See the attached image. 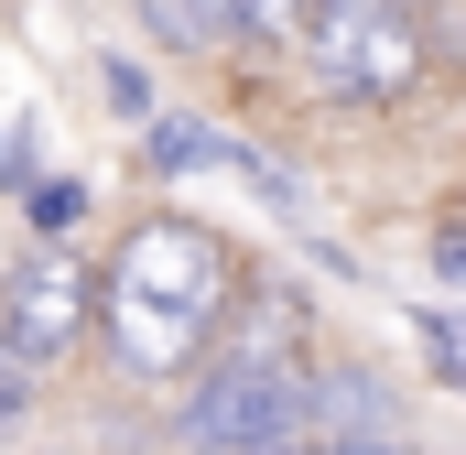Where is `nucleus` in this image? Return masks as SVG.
<instances>
[{
    "mask_svg": "<svg viewBox=\"0 0 466 455\" xmlns=\"http://www.w3.org/2000/svg\"><path fill=\"white\" fill-rule=\"evenodd\" d=\"M218 315H228V249L196 217H141L119 238L109 282L87 293V326H109V347L141 379H185L218 337Z\"/></svg>",
    "mask_w": 466,
    "mask_h": 455,
    "instance_id": "f257e3e1",
    "label": "nucleus"
},
{
    "mask_svg": "<svg viewBox=\"0 0 466 455\" xmlns=\"http://www.w3.org/2000/svg\"><path fill=\"white\" fill-rule=\"evenodd\" d=\"M304 33H315V66L348 98H401L423 76V33L390 0H326V11H304Z\"/></svg>",
    "mask_w": 466,
    "mask_h": 455,
    "instance_id": "f03ea898",
    "label": "nucleus"
},
{
    "mask_svg": "<svg viewBox=\"0 0 466 455\" xmlns=\"http://www.w3.org/2000/svg\"><path fill=\"white\" fill-rule=\"evenodd\" d=\"M87 293H98V271L76 260V249H22L11 260V282H0V347L33 369V358H55V347L87 337Z\"/></svg>",
    "mask_w": 466,
    "mask_h": 455,
    "instance_id": "7ed1b4c3",
    "label": "nucleus"
},
{
    "mask_svg": "<svg viewBox=\"0 0 466 455\" xmlns=\"http://www.w3.org/2000/svg\"><path fill=\"white\" fill-rule=\"evenodd\" d=\"M185 434H196L207 455L293 445V434H304V369H282V379H260V369H207V390H196Z\"/></svg>",
    "mask_w": 466,
    "mask_h": 455,
    "instance_id": "20e7f679",
    "label": "nucleus"
},
{
    "mask_svg": "<svg viewBox=\"0 0 466 455\" xmlns=\"http://www.w3.org/2000/svg\"><path fill=\"white\" fill-rule=\"evenodd\" d=\"M207 369H260V379L304 369V304H293V293H249V304H228L218 337H207Z\"/></svg>",
    "mask_w": 466,
    "mask_h": 455,
    "instance_id": "39448f33",
    "label": "nucleus"
},
{
    "mask_svg": "<svg viewBox=\"0 0 466 455\" xmlns=\"http://www.w3.org/2000/svg\"><path fill=\"white\" fill-rule=\"evenodd\" d=\"M304 423H315V445H390V390L369 369L304 379Z\"/></svg>",
    "mask_w": 466,
    "mask_h": 455,
    "instance_id": "423d86ee",
    "label": "nucleus"
},
{
    "mask_svg": "<svg viewBox=\"0 0 466 455\" xmlns=\"http://www.w3.org/2000/svg\"><path fill=\"white\" fill-rule=\"evenodd\" d=\"M228 22L260 44H304V0H228Z\"/></svg>",
    "mask_w": 466,
    "mask_h": 455,
    "instance_id": "0eeeda50",
    "label": "nucleus"
},
{
    "mask_svg": "<svg viewBox=\"0 0 466 455\" xmlns=\"http://www.w3.org/2000/svg\"><path fill=\"white\" fill-rule=\"evenodd\" d=\"M22 390H33V369H22V358H11V347H0V423H11V412H22Z\"/></svg>",
    "mask_w": 466,
    "mask_h": 455,
    "instance_id": "6e6552de",
    "label": "nucleus"
},
{
    "mask_svg": "<svg viewBox=\"0 0 466 455\" xmlns=\"http://www.w3.org/2000/svg\"><path fill=\"white\" fill-rule=\"evenodd\" d=\"M304 455H401V445H304Z\"/></svg>",
    "mask_w": 466,
    "mask_h": 455,
    "instance_id": "1a4fd4ad",
    "label": "nucleus"
},
{
    "mask_svg": "<svg viewBox=\"0 0 466 455\" xmlns=\"http://www.w3.org/2000/svg\"><path fill=\"white\" fill-rule=\"evenodd\" d=\"M390 11H401V22H412V11H445V0H390Z\"/></svg>",
    "mask_w": 466,
    "mask_h": 455,
    "instance_id": "9d476101",
    "label": "nucleus"
},
{
    "mask_svg": "<svg viewBox=\"0 0 466 455\" xmlns=\"http://www.w3.org/2000/svg\"><path fill=\"white\" fill-rule=\"evenodd\" d=\"M304 11H326V0H304Z\"/></svg>",
    "mask_w": 466,
    "mask_h": 455,
    "instance_id": "9b49d317",
    "label": "nucleus"
}]
</instances>
